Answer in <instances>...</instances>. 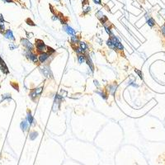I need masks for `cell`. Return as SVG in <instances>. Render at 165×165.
Listing matches in <instances>:
<instances>
[{
    "instance_id": "cell-15",
    "label": "cell",
    "mask_w": 165,
    "mask_h": 165,
    "mask_svg": "<svg viewBox=\"0 0 165 165\" xmlns=\"http://www.w3.org/2000/svg\"><path fill=\"white\" fill-rule=\"evenodd\" d=\"M78 60H79V64H82L86 61V58L83 55H78Z\"/></svg>"
},
{
    "instance_id": "cell-14",
    "label": "cell",
    "mask_w": 165,
    "mask_h": 165,
    "mask_svg": "<svg viewBox=\"0 0 165 165\" xmlns=\"http://www.w3.org/2000/svg\"><path fill=\"white\" fill-rule=\"evenodd\" d=\"M21 128H22V130H23V131H26V130L28 129V122H26V121H23V122L21 123Z\"/></svg>"
},
{
    "instance_id": "cell-18",
    "label": "cell",
    "mask_w": 165,
    "mask_h": 165,
    "mask_svg": "<svg viewBox=\"0 0 165 165\" xmlns=\"http://www.w3.org/2000/svg\"><path fill=\"white\" fill-rule=\"evenodd\" d=\"M37 93H35V90H33L31 92V93H30V98L32 99V100H35V98H36V97H37Z\"/></svg>"
},
{
    "instance_id": "cell-3",
    "label": "cell",
    "mask_w": 165,
    "mask_h": 165,
    "mask_svg": "<svg viewBox=\"0 0 165 165\" xmlns=\"http://www.w3.org/2000/svg\"><path fill=\"white\" fill-rule=\"evenodd\" d=\"M117 165H149L148 160L144 157L122 158L119 157L117 160Z\"/></svg>"
},
{
    "instance_id": "cell-16",
    "label": "cell",
    "mask_w": 165,
    "mask_h": 165,
    "mask_svg": "<svg viewBox=\"0 0 165 165\" xmlns=\"http://www.w3.org/2000/svg\"><path fill=\"white\" fill-rule=\"evenodd\" d=\"M107 46H108L111 49H112V50H116V46H115L114 43L112 42V41H111V38L107 41Z\"/></svg>"
},
{
    "instance_id": "cell-11",
    "label": "cell",
    "mask_w": 165,
    "mask_h": 165,
    "mask_svg": "<svg viewBox=\"0 0 165 165\" xmlns=\"http://www.w3.org/2000/svg\"><path fill=\"white\" fill-rule=\"evenodd\" d=\"M4 35L7 39L12 40V41H14V40H15L14 36H13V35H12V32L11 31V30H7V31L4 33Z\"/></svg>"
},
{
    "instance_id": "cell-10",
    "label": "cell",
    "mask_w": 165,
    "mask_h": 165,
    "mask_svg": "<svg viewBox=\"0 0 165 165\" xmlns=\"http://www.w3.org/2000/svg\"><path fill=\"white\" fill-rule=\"evenodd\" d=\"M0 69L2 70V72H3L4 74H8V73H9L8 67H7V65H6V64H5V62H4V60H2V61L0 62Z\"/></svg>"
},
{
    "instance_id": "cell-4",
    "label": "cell",
    "mask_w": 165,
    "mask_h": 165,
    "mask_svg": "<svg viewBox=\"0 0 165 165\" xmlns=\"http://www.w3.org/2000/svg\"><path fill=\"white\" fill-rule=\"evenodd\" d=\"M35 42H36L35 46H36V50H37L38 52H40V53H43V52H45V51H46L47 47H46V46L45 45V43H44L42 41H41V40H36Z\"/></svg>"
},
{
    "instance_id": "cell-6",
    "label": "cell",
    "mask_w": 165,
    "mask_h": 165,
    "mask_svg": "<svg viewBox=\"0 0 165 165\" xmlns=\"http://www.w3.org/2000/svg\"><path fill=\"white\" fill-rule=\"evenodd\" d=\"M21 42H22V45L25 46V47L27 48L28 50H33V46H32V44L27 39H22L21 40Z\"/></svg>"
},
{
    "instance_id": "cell-29",
    "label": "cell",
    "mask_w": 165,
    "mask_h": 165,
    "mask_svg": "<svg viewBox=\"0 0 165 165\" xmlns=\"http://www.w3.org/2000/svg\"><path fill=\"white\" fill-rule=\"evenodd\" d=\"M11 84H12V86L13 87V88H15V89H16V90H18V87H17V84H13V83H12V82H11Z\"/></svg>"
},
{
    "instance_id": "cell-12",
    "label": "cell",
    "mask_w": 165,
    "mask_h": 165,
    "mask_svg": "<svg viewBox=\"0 0 165 165\" xmlns=\"http://www.w3.org/2000/svg\"><path fill=\"white\" fill-rule=\"evenodd\" d=\"M64 31L69 34V35H75V31L72 28H70L69 26H68V25H66V26H64Z\"/></svg>"
},
{
    "instance_id": "cell-25",
    "label": "cell",
    "mask_w": 165,
    "mask_h": 165,
    "mask_svg": "<svg viewBox=\"0 0 165 165\" xmlns=\"http://www.w3.org/2000/svg\"><path fill=\"white\" fill-rule=\"evenodd\" d=\"M35 90V92L37 93V94H40L41 93V91H42V88H35V89H34Z\"/></svg>"
},
{
    "instance_id": "cell-31",
    "label": "cell",
    "mask_w": 165,
    "mask_h": 165,
    "mask_svg": "<svg viewBox=\"0 0 165 165\" xmlns=\"http://www.w3.org/2000/svg\"><path fill=\"white\" fill-rule=\"evenodd\" d=\"M164 127H165V121H164Z\"/></svg>"
},
{
    "instance_id": "cell-21",
    "label": "cell",
    "mask_w": 165,
    "mask_h": 165,
    "mask_svg": "<svg viewBox=\"0 0 165 165\" xmlns=\"http://www.w3.org/2000/svg\"><path fill=\"white\" fill-rule=\"evenodd\" d=\"M0 32L3 34L5 32V28H4V24L3 22H0Z\"/></svg>"
},
{
    "instance_id": "cell-9",
    "label": "cell",
    "mask_w": 165,
    "mask_h": 165,
    "mask_svg": "<svg viewBox=\"0 0 165 165\" xmlns=\"http://www.w3.org/2000/svg\"><path fill=\"white\" fill-rule=\"evenodd\" d=\"M41 72L46 78H52V75H51V72L50 70V69L47 67H43L41 69Z\"/></svg>"
},
{
    "instance_id": "cell-23",
    "label": "cell",
    "mask_w": 165,
    "mask_h": 165,
    "mask_svg": "<svg viewBox=\"0 0 165 165\" xmlns=\"http://www.w3.org/2000/svg\"><path fill=\"white\" fill-rule=\"evenodd\" d=\"M109 88H111V89H109L110 93H111V94H113V93H114V92L116 91V88H117V85L114 84V85H112V86H110Z\"/></svg>"
},
{
    "instance_id": "cell-7",
    "label": "cell",
    "mask_w": 165,
    "mask_h": 165,
    "mask_svg": "<svg viewBox=\"0 0 165 165\" xmlns=\"http://www.w3.org/2000/svg\"><path fill=\"white\" fill-rule=\"evenodd\" d=\"M49 56H50V55L48 53H46V52L41 53L39 55V58H38V60H39L41 63H45L48 59Z\"/></svg>"
},
{
    "instance_id": "cell-20",
    "label": "cell",
    "mask_w": 165,
    "mask_h": 165,
    "mask_svg": "<svg viewBox=\"0 0 165 165\" xmlns=\"http://www.w3.org/2000/svg\"><path fill=\"white\" fill-rule=\"evenodd\" d=\"M75 51H76V53L78 54V55H83L84 54V51L82 49H81L80 47H78L75 49Z\"/></svg>"
},
{
    "instance_id": "cell-2",
    "label": "cell",
    "mask_w": 165,
    "mask_h": 165,
    "mask_svg": "<svg viewBox=\"0 0 165 165\" xmlns=\"http://www.w3.org/2000/svg\"><path fill=\"white\" fill-rule=\"evenodd\" d=\"M147 160L149 165H165V142L155 144L149 148Z\"/></svg>"
},
{
    "instance_id": "cell-24",
    "label": "cell",
    "mask_w": 165,
    "mask_h": 165,
    "mask_svg": "<svg viewBox=\"0 0 165 165\" xmlns=\"http://www.w3.org/2000/svg\"><path fill=\"white\" fill-rule=\"evenodd\" d=\"M90 9H91L90 7H89V6H88V7H87V8L83 10V14H86V13H88V12H90Z\"/></svg>"
},
{
    "instance_id": "cell-27",
    "label": "cell",
    "mask_w": 165,
    "mask_h": 165,
    "mask_svg": "<svg viewBox=\"0 0 165 165\" xmlns=\"http://www.w3.org/2000/svg\"><path fill=\"white\" fill-rule=\"evenodd\" d=\"M11 98V95L10 94H5V95H3V99H5V98Z\"/></svg>"
},
{
    "instance_id": "cell-22",
    "label": "cell",
    "mask_w": 165,
    "mask_h": 165,
    "mask_svg": "<svg viewBox=\"0 0 165 165\" xmlns=\"http://www.w3.org/2000/svg\"><path fill=\"white\" fill-rule=\"evenodd\" d=\"M79 47L82 49L83 51H86L87 50V45L84 42H79Z\"/></svg>"
},
{
    "instance_id": "cell-26",
    "label": "cell",
    "mask_w": 165,
    "mask_h": 165,
    "mask_svg": "<svg viewBox=\"0 0 165 165\" xmlns=\"http://www.w3.org/2000/svg\"><path fill=\"white\" fill-rule=\"evenodd\" d=\"M61 165H80V164H75V163H65V164H62Z\"/></svg>"
},
{
    "instance_id": "cell-13",
    "label": "cell",
    "mask_w": 165,
    "mask_h": 165,
    "mask_svg": "<svg viewBox=\"0 0 165 165\" xmlns=\"http://www.w3.org/2000/svg\"><path fill=\"white\" fill-rule=\"evenodd\" d=\"M28 121L29 124H34V120H33V117L31 114V111L29 110L28 111Z\"/></svg>"
},
{
    "instance_id": "cell-28",
    "label": "cell",
    "mask_w": 165,
    "mask_h": 165,
    "mask_svg": "<svg viewBox=\"0 0 165 165\" xmlns=\"http://www.w3.org/2000/svg\"><path fill=\"white\" fill-rule=\"evenodd\" d=\"M96 4H102V0H93Z\"/></svg>"
},
{
    "instance_id": "cell-8",
    "label": "cell",
    "mask_w": 165,
    "mask_h": 165,
    "mask_svg": "<svg viewBox=\"0 0 165 165\" xmlns=\"http://www.w3.org/2000/svg\"><path fill=\"white\" fill-rule=\"evenodd\" d=\"M145 18H146V22H147V24L149 25L150 28H153V27L155 26V21H154V19H153V17H151L149 15L146 14Z\"/></svg>"
},
{
    "instance_id": "cell-19",
    "label": "cell",
    "mask_w": 165,
    "mask_h": 165,
    "mask_svg": "<svg viewBox=\"0 0 165 165\" xmlns=\"http://www.w3.org/2000/svg\"><path fill=\"white\" fill-rule=\"evenodd\" d=\"M36 137H37V133H36L35 131H32V132H31V134H30V140H35Z\"/></svg>"
},
{
    "instance_id": "cell-17",
    "label": "cell",
    "mask_w": 165,
    "mask_h": 165,
    "mask_svg": "<svg viewBox=\"0 0 165 165\" xmlns=\"http://www.w3.org/2000/svg\"><path fill=\"white\" fill-rule=\"evenodd\" d=\"M71 42L73 44L78 43V42H79V38H78V36L75 35H72V37H71Z\"/></svg>"
},
{
    "instance_id": "cell-5",
    "label": "cell",
    "mask_w": 165,
    "mask_h": 165,
    "mask_svg": "<svg viewBox=\"0 0 165 165\" xmlns=\"http://www.w3.org/2000/svg\"><path fill=\"white\" fill-rule=\"evenodd\" d=\"M111 39L112 41V42L114 43L115 46H116V49H117L119 51H123V46L122 45L121 43V41H119L117 36H115V35H112L111 37Z\"/></svg>"
},
{
    "instance_id": "cell-30",
    "label": "cell",
    "mask_w": 165,
    "mask_h": 165,
    "mask_svg": "<svg viewBox=\"0 0 165 165\" xmlns=\"http://www.w3.org/2000/svg\"><path fill=\"white\" fill-rule=\"evenodd\" d=\"M2 60H3V59H2V58H1V57H0V62H1V61H2Z\"/></svg>"
},
{
    "instance_id": "cell-1",
    "label": "cell",
    "mask_w": 165,
    "mask_h": 165,
    "mask_svg": "<svg viewBox=\"0 0 165 165\" xmlns=\"http://www.w3.org/2000/svg\"><path fill=\"white\" fill-rule=\"evenodd\" d=\"M153 86L158 93H165V53L158 54L153 60Z\"/></svg>"
}]
</instances>
